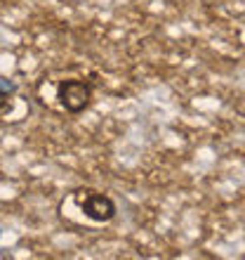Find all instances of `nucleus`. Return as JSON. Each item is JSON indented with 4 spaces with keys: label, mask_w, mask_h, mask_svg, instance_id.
<instances>
[{
    "label": "nucleus",
    "mask_w": 245,
    "mask_h": 260,
    "mask_svg": "<svg viewBox=\"0 0 245 260\" xmlns=\"http://www.w3.org/2000/svg\"><path fill=\"white\" fill-rule=\"evenodd\" d=\"M0 239H3V230H0Z\"/></svg>",
    "instance_id": "5"
},
{
    "label": "nucleus",
    "mask_w": 245,
    "mask_h": 260,
    "mask_svg": "<svg viewBox=\"0 0 245 260\" xmlns=\"http://www.w3.org/2000/svg\"><path fill=\"white\" fill-rule=\"evenodd\" d=\"M95 95L92 83L83 81V78H66L57 85V102L61 109H66L68 114H80L90 107Z\"/></svg>",
    "instance_id": "1"
},
{
    "label": "nucleus",
    "mask_w": 245,
    "mask_h": 260,
    "mask_svg": "<svg viewBox=\"0 0 245 260\" xmlns=\"http://www.w3.org/2000/svg\"><path fill=\"white\" fill-rule=\"evenodd\" d=\"M17 90H19V85H17V83L0 76V97H12Z\"/></svg>",
    "instance_id": "3"
},
{
    "label": "nucleus",
    "mask_w": 245,
    "mask_h": 260,
    "mask_svg": "<svg viewBox=\"0 0 245 260\" xmlns=\"http://www.w3.org/2000/svg\"><path fill=\"white\" fill-rule=\"evenodd\" d=\"M78 206L83 215L92 222H111L118 213L116 201L102 192H85V199H78Z\"/></svg>",
    "instance_id": "2"
},
{
    "label": "nucleus",
    "mask_w": 245,
    "mask_h": 260,
    "mask_svg": "<svg viewBox=\"0 0 245 260\" xmlns=\"http://www.w3.org/2000/svg\"><path fill=\"white\" fill-rule=\"evenodd\" d=\"M12 111V102H10V97H0V118L10 114Z\"/></svg>",
    "instance_id": "4"
}]
</instances>
